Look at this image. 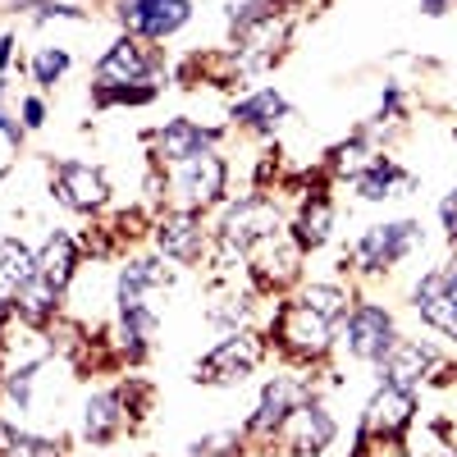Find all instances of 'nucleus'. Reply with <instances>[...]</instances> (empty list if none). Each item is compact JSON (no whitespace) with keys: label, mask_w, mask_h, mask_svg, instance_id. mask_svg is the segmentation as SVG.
I'll use <instances>...</instances> for the list:
<instances>
[{"label":"nucleus","mask_w":457,"mask_h":457,"mask_svg":"<svg viewBox=\"0 0 457 457\" xmlns=\"http://www.w3.org/2000/svg\"><path fill=\"white\" fill-rule=\"evenodd\" d=\"M265 238H279V211H275L270 202L252 197V202H243V206L228 211V220H224V228H220V256H224V261L252 256Z\"/></svg>","instance_id":"nucleus-1"},{"label":"nucleus","mask_w":457,"mask_h":457,"mask_svg":"<svg viewBox=\"0 0 457 457\" xmlns=\"http://www.w3.org/2000/svg\"><path fill=\"white\" fill-rule=\"evenodd\" d=\"M416 238H421V228H416L411 220L375 224V228H366L361 243H357V261L366 265V270H385V265H398L416 247Z\"/></svg>","instance_id":"nucleus-2"},{"label":"nucleus","mask_w":457,"mask_h":457,"mask_svg":"<svg viewBox=\"0 0 457 457\" xmlns=\"http://www.w3.org/2000/svg\"><path fill=\"white\" fill-rule=\"evenodd\" d=\"M174 187H179V197L187 206H211L220 193H224V161L215 156V151H197V156H187L179 161L174 170Z\"/></svg>","instance_id":"nucleus-3"},{"label":"nucleus","mask_w":457,"mask_h":457,"mask_svg":"<svg viewBox=\"0 0 457 457\" xmlns=\"http://www.w3.org/2000/svg\"><path fill=\"white\" fill-rule=\"evenodd\" d=\"M261 361V343L252 334H228L220 348L197 366V379H211V385H234V379L252 375Z\"/></svg>","instance_id":"nucleus-4"},{"label":"nucleus","mask_w":457,"mask_h":457,"mask_svg":"<svg viewBox=\"0 0 457 457\" xmlns=\"http://www.w3.org/2000/svg\"><path fill=\"white\" fill-rule=\"evenodd\" d=\"M394 320L389 312L379 307H357L353 320H348V353L361 357V361H385L389 348H394Z\"/></svg>","instance_id":"nucleus-5"},{"label":"nucleus","mask_w":457,"mask_h":457,"mask_svg":"<svg viewBox=\"0 0 457 457\" xmlns=\"http://www.w3.org/2000/svg\"><path fill=\"white\" fill-rule=\"evenodd\" d=\"M279 334H284V343H288L293 353L320 357L329 348V338H334V320H325L320 312H312L307 302H293V307L284 312V320H279Z\"/></svg>","instance_id":"nucleus-6"},{"label":"nucleus","mask_w":457,"mask_h":457,"mask_svg":"<svg viewBox=\"0 0 457 457\" xmlns=\"http://www.w3.org/2000/svg\"><path fill=\"white\" fill-rule=\"evenodd\" d=\"M416 307H421V316L435 329H444L448 338H457V275L453 270L426 275L421 288H416Z\"/></svg>","instance_id":"nucleus-7"},{"label":"nucleus","mask_w":457,"mask_h":457,"mask_svg":"<svg viewBox=\"0 0 457 457\" xmlns=\"http://www.w3.org/2000/svg\"><path fill=\"white\" fill-rule=\"evenodd\" d=\"M120 14L142 37H170L187 23V0H124Z\"/></svg>","instance_id":"nucleus-8"},{"label":"nucleus","mask_w":457,"mask_h":457,"mask_svg":"<svg viewBox=\"0 0 457 457\" xmlns=\"http://www.w3.org/2000/svg\"><path fill=\"white\" fill-rule=\"evenodd\" d=\"M279 430H288V444L297 453H325L334 444V416L320 403H302L288 411V421Z\"/></svg>","instance_id":"nucleus-9"},{"label":"nucleus","mask_w":457,"mask_h":457,"mask_svg":"<svg viewBox=\"0 0 457 457\" xmlns=\"http://www.w3.org/2000/svg\"><path fill=\"white\" fill-rule=\"evenodd\" d=\"M411 411H416L411 389L385 385V389H379V394L370 398V407H366V430H375V435L394 439L398 430H407V426H411Z\"/></svg>","instance_id":"nucleus-10"},{"label":"nucleus","mask_w":457,"mask_h":457,"mask_svg":"<svg viewBox=\"0 0 457 457\" xmlns=\"http://www.w3.org/2000/svg\"><path fill=\"white\" fill-rule=\"evenodd\" d=\"M55 187H60V202L73 206V211H96V206L105 202V179H101V170H92V165H83V161H64Z\"/></svg>","instance_id":"nucleus-11"},{"label":"nucleus","mask_w":457,"mask_h":457,"mask_svg":"<svg viewBox=\"0 0 457 457\" xmlns=\"http://www.w3.org/2000/svg\"><path fill=\"white\" fill-rule=\"evenodd\" d=\"M146 73H151V64H146L142 46L124 37V42H114L110 55L101 60L96 79H101V92H105V87H120V83H146Z\"/></svg>","instance_id":"nucleus-12"},{"label":"nucleus","mask_w":457,"mask_h":457,"mask_svg":"<svg viewBox=\"0 0 457 457\" xmlns=\"http://www.w3.org/2000/svg\"><path fill=\"white\" fill-rule=\"evenodd\" d=\"M165 284V270L156 261H133L120 275V312H151V293Z\"/></svg>","instance_id":"nucleus-13"},{"label":"nucleus","mask_w":457,"mask_h":457,"mask_svg":"<svg viewBox=\"0 0 457 457\" xmlns=\"http://www.w3.org/2000/svg\"><path fill=\"white\" fill-rule=\"evenodd\" d=\"M156 243H161V252L174 256V261H197V252H202V228H197V220L187 215V211H179V215H165V220H161Z\"/></svg>","instance_id":"nucleus-14"},{"label":"nucleus","mask_w":457,"mask_h":457,"mask_svg":"<svg viewBox=\"0 0 457 457\" xmlns=\"http://www.w3.org/2000/svg\"><path fill=\"white\" fill-rule=\"evenodd\" d=\"M73 265H79V252H73V238L69 234H51L46 247L37 252V279H46L55 293L69 284L73 275Z\"/></svg>","instance_id":"nucleus-15"},{"label":"nucleus","mask_w":457,"mask_h":457,"mask_svg":"<svg viewBox=\"0 0 457 457\" xmlns=\"http://www.w3.org/2000/svg\"><path fill=\"white\" fill-rule=\"evenodd\" d=\"M293 398H297V389L288 385V379H275V385H265L261 407H256V416H252V430H256V435L279 430V426L288 421V411H293Z\"/></svg>","instance_id":"nucleus-16"},{"label":"nucleus","mask_w":457,"mask_h":457,"mask_svg":"<svg viewBox=\"0 0 457 457\" xmlns=\"http://www.w3.org/2000/svg\"><path fill=\"white\" fill-rule=\"evenodd\" d=\"M379 366H385L389 385H398V389H411L416 379H421V370L430 366V353L421 348V343H394V348H389V357L379 361Z\"/></svg>","instance_id":"nucleus-17"},{"label":"nucleus","mask_w":457,"mask_h":457,"mask_svg":"<svg viewBox=\"0 0 457 457\" xmlns=\"http://www.w3.org/2000/svg\"><path fill=\"white\" fill-rule=\"evenodd\" d=\"M156 142H161V156L174 161V165L187 161V156H197V151H206V133H202L193 120H174V124H165Z\"/></svg>","instance_id":"nucleus-18"},{"label":"nucleus","mask_w":457,"mask_h":457,"mask_svg":"<svg viewBox=\"0 0 457 457\" xmlns=\"http://www.w3.org/2000/svg\"><path fill=\"white\" fill-rule=\"evenodd\" d=\"M288 114V101L275 92V87H265V92H256V96H247V101H238V110H234V120L238 124H252V129H270V124H279Z\"/></svg>","instance_id":"nucleus-19"},{"label":"nucleus","mask_w":457,"mask_h":457,"mask_svg":"<svg viewBox=\"0 0 457 457\" xmlns=\"http://www.w3.org/2000/svg\"><path fill=\"white\" fill-rule=\"evenodd\" d=\"M37 275V256L19 238H0V288H23Z\"/></svg>","instance_id":"nucleus-20"},{"label":"nucleus","mask_w":457,"mask_h":457,"mask_svg":"<svg viewBox=\"0 0 457 457\" xmlns=\"http://www.w3.org/2000/svg\"><path fill=\"white\" fill-rule=\"evenodd\" d=\"M120 407H124L120 394H96V398L87 403V416H83V435L96 439V444H105L114 430H120V421H124Z\"/></svg>","instance_id":"nucleus-21"},{"label":"nucleus","mask_w":457,"mask_h":457,"mask_svg":"<svg viewBox=\"0 0 457 457\" xmlns=\"http://www.w3.org/2000/svg\"><path fill=\"white\" fill-rule=\"evenodd\" d=\"M256 261H261V275L270 279V284H288L293 275H297V247L293 243H279V238H265L256 252H252Z\"/></svg>","instance_id":"nucleus-22"},{"label":"nucleus","mask_w":457,"mask_h":457,"mask_svg":"<svg viewBox=\"0 0 457 457\" xmlns=\"http://www.w3.org/2000/svg\"><path fill=\"white\" fill-rule=\"evenodd\" d=\"M398 183H407V179L398 174V165L375 156V161L357 174V193H361L366 202H379V197H394V187H398Z\"/></svg>","instance_id":"nucleus-23"},{"label":"nucleus","mask_w":457,"mask_h":457,"mask_svg":"<svg viewBox=\"0 0 457 457\" xmlns=\"http://www.w3.org/2000/svg\"><path fill=\"white\" fill-rule=\"evenodd\" d=\"M329 224H334V206L325 197H316L307 211H302V224H297V243L302 247H320L329 238Z\"/></svg>","instance_id":"nucleus-24"},{"label":"nucleus","mask_w":457,"mask_h":457,"mask_svg":"<svg viewBox=\"0 0 457 457\" xmlns=\"http://www.w3.org/2000/svg\"><path fill=\"white\" fill-rule=\"evenodd\" d=\"M14 307H19L28 320H46L51 307H55V288H51L46 279H37V275H32V279L14 293Z\"/></svg>","instance_id":"nucleus-25"},{"label":"nucleus","mask_w":457,"mask_h":457,"mask_svg":"<svg viewBox=\"0 0 457 457\" xmlns=\"http://www.w3.org/2000/svg\"><path fill=\"white\" fill-rule=\"evenodd\" d=\"M302 302H307L312 312H320L325 320H343V312H348V293L334 288V284H312Z\"/></svg>","instance_id":"nucleus-26"},{"label":"nucleus","mask_w":457,"mask_h":457,"mask_svg":"<svg viewBox=\"0 0 457 457\" xmlns=\"http://www.w3.org/2000/svg\"><path fill=\"white\" fill-rule=\"evenodd\" d=\"M64 69H69V55H64V51H55V46L37 51V60H32V73H37V83H55Z\"/></svg>","instance_id":"nucleus-27"},{"label":"nucleus","mask_w":457,"mask_h":457,"mask_svg":"<svg viewBox=\"0 0 457 457\" xmlns=\"http://www.w3.org/2000/svg\"><path fill=\"white\" fill-rule=\"evenodd\" d=\"M234 444H238V435H211V439H202L187 457H228V453H234Z\"/></svg>","instance_id":"nucleus-28"},{"label":"nucleus","mask_w":457,"mask_h":457,"mask_svg":"<svg viewBox=\"0 0 457 457\" xmlns=\"http://www.w3.org/2000/svg\"><path fill=\"white\" fill-rule=\"evenodd\" d=\"M439 220H444L448 234H453V243H457V187H453V193L439 202Z\"/></svg>","instance_id":"nucleus-29"},{"label":"nucleus","mask_w":457,"mask_h":457,"mask_svg":"<svg viewBox=\"0 0 457 457\" xmlns=\"http://www.w3.org/2000/svg\"><path fill=\"white\" fill-rule=\"evenodd\" d=\"M42 114H46V110H42V101H37V96L23 101V124H28V129H42Z\"/></svg>","instance_id":"nucleus-30"},{"label":"nucleus","mask_w":457,"mask_h":457,"mask_svg":"<svg viewBox=\"0 0 457 457\" xmlns=\"http://www.w3.org/2000/svg\"><path fill=\"white\" fill-rule=\"evenodd\" d=\"M0 96H5V83H0ZM0 133H5V137H19L14 120H10V114H5V105H0Z\"/></svg>","instance_id":"nucleus-31"},{"label":"nucleus","mask_w":457,"mask_h":457,"mask_svg":"<svg viewBox=\"0 0 457 457\" xmlns=\"http://www.w3.org/2000/svg\"><path fill=\"white\" fill-rule=\"evenodd\" d=\"M14 60V42H10V37H0V69H5Z\"/></svg>","instance_id":"nucleus-32"},{"label":"nucleus","mask_w":457,"mask_h":457,"mask_svg":"<svg viewBox=\"0 0 457 457\" xmlns=\"http://www.w3.org/2000/svg\"><path fill=\"white\" fill-rule=\"evenodd\" d=\"M421 10H426V14H444L448 0H421Z\"/></svg>","instance_id":"nucleus-33"},{"label":"nucleus","mask_w":457,"mask_h":457,"mask_svg":"<svg viewBox=\"0 0 457 457\" xmlns=\"http://www.w3.org/2000/svg\"><path fill=\"white\" fill-rule=\"evenodd\" d=\"M5 320H10V302H5V297H0V325H5Z\"/></svg>","instance_id":"nucleus-34"},{"label":"nucleus","mask_w":457,"mask_h":457,"mask_svg":"<svg viewBox=\"0 0 457 457\" xmlns=\"http://www.w3.org/2000/svg\"><path fill=\"white\" fill-rule=\"evenodd\" d=\"M448 270H453V275H457V247H453V265H448Z\"/></svg>","instance_id":"nucleus-35"},{"label":"nucleus","mask_w":457,"mask_h":457,"mask_svg":"<svg viewBox=\"0 0 457 457\" xmlns=\"http://www.w3.org/2000/svg\"><path fill=\"white\" fill-rule=\"evenodd\" d=\"M394 457H407V453H394Z\"/></svg>","instance_id":"nucleus-36"}]
</instances>
